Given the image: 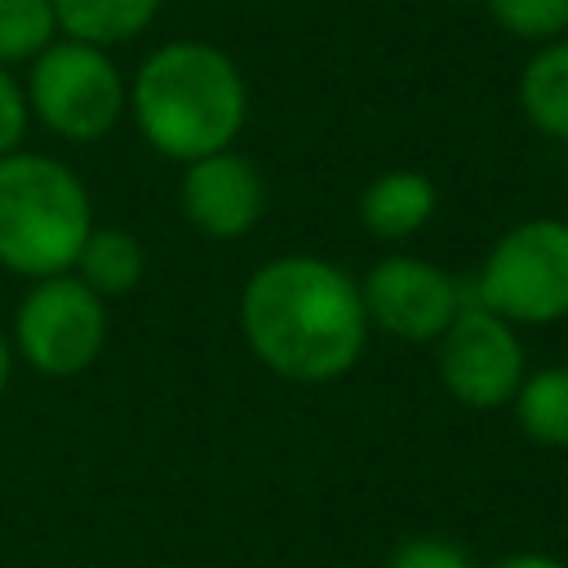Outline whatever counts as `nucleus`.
<instances>
[{
    "label": "nucleus",
    "instance_id": "1",
    "mask_svg": "<svg viewBox=\"0 0 568 568\" xmlns=\"http://www.w3.org/2000/svg\"><path fill=\"white\" fill-rule=\"evenodd\" d=\"M253 355L288 382H333L355 368L368 337L359 284L324 257H271L240 293Z\"/></svg>",
    "mask_w": 568,
    "mask_h": 568
},
{
    "label": "nucleus",
    "instance_id": "2",
    "mask_svg": "<svg viewBox=\"0 0 568 568\" xmlns=\"http://www.w3.org/2000/svg\"><path fill=\"white\" fill-rule=\"evenodd\" d=\"M129 111L160 155L191 164L235 142L248 115V84L226 49L209 40H169L133 71Z\"/></svg>",
    "mask_w": 568,
    "mask_h": 568
},
{
    "label": "nucleus",
    "instance_id": "3",
    "mask_svg": "<svg viewBox=\"0 0 568 568\" xmlns=\"http://www.w3.org/2000/svg\"><path fill=\"white\" fill-rule=\"evenodd\" d=\"M93 231L84 182L53 155H0V266L49 280L75 266Z\"/></svg>",
    "mask_w": 568,
    "mask_h": 568
},
{
    "label": "nucleus",
    "instance_id": "4",
    "mask_svg": "<svg viewBox=\"0 0 568 568\" xmlns=\"http://www.w3.org/2000/svg\"><path fill=\"white\" fill-rule=\"evenodd\" d=\"M22 93H27L31 115L67 142L106 138L129 106V84H124L115 58L98 44L67 40V36L53 40L31 62Z\"/></svg>",
    "mask_w": 568,
    "mask_h": 568
},
{
    "label": "nucleus",
    "instance_id": "5",
    "mask_svg": "<svg viewBox=\"0 0 568 568\" xmlns=\"http://www.w3.org/2000/svg\"><path fill=\"white\" fill-rule=\"evenodd\" d=\"M475 302L506 324H555L568 315V222L528 217L484 257Z\"/></svg>",
    "mask_w": 568,
    "mask_h": 568
},
{
    "label": "nucleus",
    "instance_id": "6",
    "mask_svg": "<svg viewBox=\"0 0 568 568\" xmlns=\"http://www.w3.org/2000/svg\"><path fill=\"white\" fill-rule=\"evenodd\" d=\"M18 355L49 377L84 373L106 342V306L80 275L36 280L13 315Z\"/></svg>",
    "mask_w": 568,
    "mask_h": 568
},
{
    "label": "nucleus",
    "instance_id": "7",
    "mask_svg": "<svg viewBox=\"0 0 568 568\" xmlns=\"http://www.w3.org/2000/svg\"><path fill=\"white\" fill-rule=\"evenodd\" d=\"M439 382L470 408L510 404L524 382V346L515 337V324L484 311L479 302L462 306L439 333Z\"/></svg>",
    "mask_w": 568,
    "mask_h": 568
},
{
    "label": "nucleus",
    "instance_id": "8",
    "mask_svg": "<svg viewBox=\"0 0 568 568\" xmlns=\"http://www.w3.org/2000/svg\"><path fill=\"white\" fill-rule=\"evenodd\" d=\"M359 297L368 324H377L399 342H435L462 311L457 284L439 266L408 253H390L373 262V271L359 284Z\"/></svg>",
    "mask_w": 568,
    "mask_h": 568
},
{
    "label": "nucleus",
    "instance_id": "9",
    "mask_svg": "<svg viewBox=\"0 0 568 568\" xmlns=\"http://www.w3.org/2000/svg\"><path fill=\"white\" fill-rule=\"evenodd\" d=\"M178 200H182L186 222L204 231L209 240H240L262 217L266 182L248 155L226 146V151H213L186 164Z\"/></svg>",
    "mask_w": 568,
    "mask_h": 568
},
{
    "label": "nucleus",
    "instance_id": "10",
    "mask_svg": "<svg viewBox=\"0 0 568 568\" xmlns=\"http://www.w3.org/2000/svg\"><path fill=\"white\" fill-rule=\"evenodd\" d=\"M435 182L417 169H390L373 178L359 195V222L377 240H408L417 235L435 213Z\"/></svg>",
    "mask_w": 568,
    "mask_h": 568
},
{
    "label": "nucleus",
    "instance_id": "11",
    "mask_svg": "<svg viewBox=\"0 0 568 568\" xmlns=\"http://www.w3.org/2000/svg\"><path fill=\"white\" fill-rule=\"evenodd\" d=\"M519 106L546 138L568 142V36L546 40L519 71Z\"/></svg>",
    "mask_w": 568,
    "mask_h": 568
},
{
    "label": "nucleus",
    "instance_id": "12",
    "mask_svg": "<svg viewBox=\"0 0 568 568\" xmlns=\"http://www.w3.org/2000/svg\"><path fill=\"white\" fill-rule=\"evenodd\" d=\"M160 4L164 0H53V18L67 40L111 49V44L138 40L155 22Z\"/></svg>",
    "mask_w": 568,
    "mask_h": 568
},
{
    "label": "nucleus",
    "instance_id": "13",
    "mask_svg": "<svg viewBox=\"0 0 568 568\" xmlns=\"http://www.w3.org/2000/svg\"><path fill=\"white\" fill-rule=\"evenodd\" d=\"M80 280L98 293V297H124L142 284V271H146V257H142V244L129 235V231H89L80 257Z\"/></svg>",
    "mask_w": 568,
    "mask_h": 568
},
{
    "label": "nucleus",
    "instance_id": "14",
    "mask_svg": "<svg viewBox=\"0 0 568 568\" xmlns=\"http://www.w3.org/2000/svg\"><path fill=\"white\" fill-rule=\"evenodd\" d=\"M515 422L528 439L568 448V368H541L515 390Z\"/></svg>",
    "mask_w": 568,
    "mask_h": 568
},
{
    "label": "nucleus",
    "instance_id": "15",
    "mask_svg": "<svg viewBox=\"0 0 568 568\" xmlns=\"http://www.w3.org/2000/svg\"><path fill=\"white\" fill-rule=\"evenodd\" d=\"M53 40V0H0V67L36 62Z\"/></svg>",
    "mask_w": 568,
    "mask_h": 568
},
{
    "label": "nucleus",
    "instance_id": "16",
    "mask_svg": "<svg viewBox=\"0 0 568 568\" xmlns=\"http://www.w3.org/2000/svg\"><path fill=\"white\" fill-rule=\"evenodd\" d=\"M484 4L488 18L515 40L546 44L568 36V0H484Z\"/></svg>",
    "mask_w": 568,
    "mask_h": 568
},
{
    "label": "nucleus",
    "instance_id": "17",
    "mask_svg": "<svg viewBox=\"0 0 568 568\" xmlns=\"http://www.w3.org/2000/svg\"><path fill=\"white\" fill-rule=\"evenodd\" d=\"M390 568H475V564L466 559L462 546H453L444 537H413V541L395 546Z\"/></svg>",
    "mask_w": 568,
    "mask_h": 568
},
{
    "label": "nucleus",
    "instance_id": "18",
    "mask_svg": "<svg viewBox=\"0 0 568 568\" xmlns=\"http://www.w3.org/2000/svg\"><path fill=\"white\" fill-rule=\"evenodd\" d=\"M27 120H31L27 93H22V84L9 75V67H0V155L18 151V142H22V133H27Z\"/></svg>",
    "mask_w": 568,
    "mask_h": 568
},
{
    "label": "nucleus",
    "instance_id": "19",
    "mask_svg": "<svg viewBox=\"0 0 568 568\" xmlns=\"http://www.w3.org/2000/svg\"><path fill=\"white\" fill-rule=\"evenodd\" d=\"M488 568H568L564 559H555V555H537V550H524V555H501L497 564H488Z\"/></svg>",
    "mask_w": 568,
    "mask_h": 568
},
{
    "label": "nucleus",
    "instance_id": "20",
    "mask_svg": "<svg viewBox=\"0 0 568 568\" xmlns=\"http://www.w3.org/2000/svg\"><path fill=\"white\" fill-rule=\"evenodd\" d=\"M9 368H13V351H9V342H4V333H0V395H4V386H9Z\"/></svg>",
    "mask_w": 568,
    "mask_h": 568
}]
</instances>
